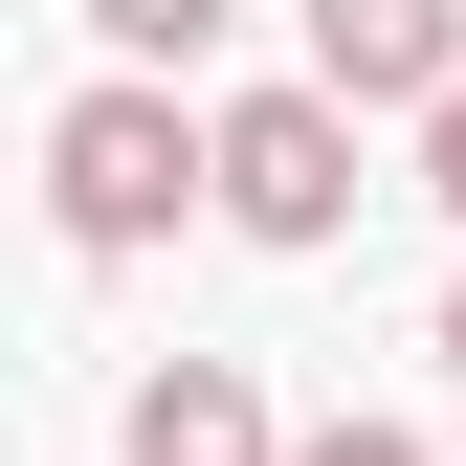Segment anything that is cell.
<instances>
[{
	"label": "cell",
	"instance_id": "obj_1",
	"mask_svg": "<svg viewBox=\"0 0 466 466\" xmlns=\"http://www.w3.org/2000/svg\"><path fill=\"white\" fill-rule=\"evenodd\" d=\"M178 200H222V156H200V111L156 89V67H111L67 134H45V222H67L89 267H134V245H178Z\"/></svg>",
	"mask_w": 466,
	"mask_h": 466
},
{
	"label": "cell",
	"instance_id": "obj_2",
	"mask_svg": "<svg viewBox=\"0 0 466 466\" xmlns=\"http://www.w3.org/2000/svg\"><path fill=\"white\" fill-rule=\"evenodd\" d=\"M200 156H222L245 245H333L356 222V89H245V111H200Z\"/></svg>",
	"mask_w": 466,
	"mask_h": 466
},
{
	"label": "cell",
	"instance_id": "obj_3",
	"mask_svg": "<svg viewBox=\"0 0 466 466\" xmlns=\"http://www.w3.org/2000/svg\"><path fill=\"white\" fill-rule=\"evenodd\" d=\"M111 444H134V466H289V422H267V378H245V356H156Z\"/></svg>",
	"mask_w": 466,
	"mask_h": 466
},
{
	"label": "cell",
	"instance_id": "obj_4",
	"mask_svg": "<svg viewBox=\"0 0 466 466\" xmlns=\"http://www.w3.org/2000/svg\"><path fill=\"white\" fill-rule=\"evenodd\" d=\"M466 67V0H311V89H356V111H422Z\"/></svg>",
	"mask_w": 466,
	"mask_h": 466
},
{
	"label": "cell",
	"instance_id": "obj_5",
	"mask_svg": "<svg viewBox=\"0 0 466 466\" xmlns=\"http://www.w3.org/2000/svg\"><path fill=\"white\" fill-rule=\"evenodd\" d=\"M222 23H245V0H89V45H111V67H200Z\"/></svg>",
	"mask_w": 466,
	"mask_h": 466
},
{
	"label": "cell",
	"instance_id": "obj_6",
	"mask_svg": "<svg viewBox=\"0 0 466 466\" xmlns=\"http://www.w3.org/2000/svg\"><path fill=\"white\" fill-rule=\"evenodd\" d=\"M422 200H444V222H466V67H444V89H422Z\"/></svg>",
	"mask_w": 466,
	"mask_h": 466
},
{
	"label": "cell",
	"instance_id": "obj_7",
	"mask_svg": "<svg viewBox=\"0 0 466 466\" xmlns=\"http://www.w3.org/2000/svg\"><path fill=\"white\" fill-rule=\"evenodd\" d=\"M289 466H422V444H400V422H311Z\"/></svg>",
	"mask_w": 466,
	"mask_h": 466
},
{
	"label": "cell",
	"instance_id": "obj_8",
	"mask_svg": "<svg viewBox=\"0 0 466 466\" xmlns=\"http://www.w3.org/2000/svg\"><path fill=\"white\" fill-rule=\"evenodd\" d=\"M444 378H466V289H444Z\"/></svg>",
	"mask_w": 466,
	"mask_h": 466
}]
</instances>
